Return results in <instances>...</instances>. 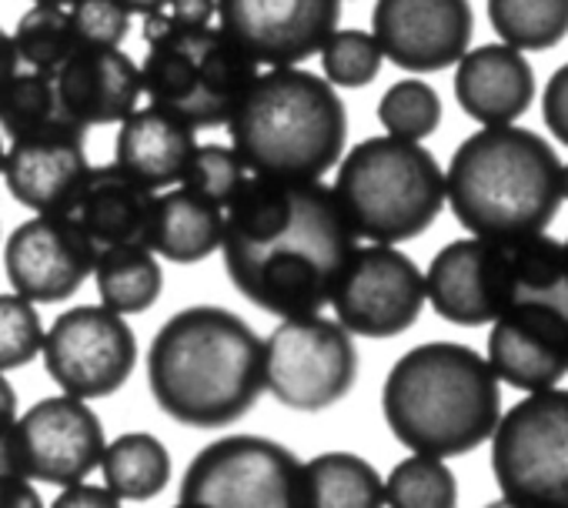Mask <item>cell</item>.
<instances>
[{
	"instance_id": "8fae6325",
	"label": "cell",
	"mask_w": 568,
	"mask_h": 508,
	"mask_svg": "<svg viewBox=\"0 0 568 508\" xmlns=\"http://www.w3.org/2000/svg\"><path fill=\"white\" fill-rule=\"evenodd\" d=\"M425 302V275L405 251L395 244H355L328 305L345 332L358 338H395L418 322Z\"/></svg>"
},
{
	"instance_id": "603a6c76",
	"label": "cell",
	"mask_w": 568,
	"mask_h": 508,
	"mask_svg": "<svg viewBox=\"0 0 568 508\" xmlns=\"http://www.w3.org/2000/svg\"><path fill=\"white\" fill-rule=\"evenodd\" d=\"M194 148H197L194 128L151 104L144 111H131L121 121L114 164H121L128 174L151 184L154 191L174 187L181 184Z\"/></svg>"
},
{
	"instance_id": "2e32d148",
	"label": "cell",
	"mask_w": 568,
	"mask_h": 508,
	"mask_svg": "<svg viewBox=\"0 0 568 508\" xmlns=\"http://www.w3.org/2000/svg\"><path fill=\"white\" fill-rule=\"evenodd\" d=\"M342 0H217L221 31L261 68H292L322 51Z\"/></svg>"
},
{
	"instance_id": "4316f807",
	"label": "cell",
	"mask_w": 568,
	"mask_h": 508,
	"mask_svg": "<svg viewBox=\"0 0 568 508\" xmlns=\"http://www.w3.org/2000/svg\"><path fill=\"white\" fill-rule=\"evenodd\" d=\"M98 468L121 501H151L171 481V451L151 431H124L104 445Z\"/></svg>"
},
{
	"instance_id": "30bf717a",
	"label": "cell",
	"mask_w": 568,
	"mask_h": 508,
	"mask_svg": "<svg viewBox=\"0 0 568 508\" xmlns=\"http://www.w3.org/2000/svg\"><path fill=\"white\" fill-rule=\"evenodd\" d=\"M178 498L221 508H295L302 461L264 435H224L191 458Z\"/></svg>"
},
{
	"instance_id": "277c9868",
	"label": "cell",
	"mask_w": 568,
	"mask_h": 508,
	"mask_svg": "<svg viewBox=\"0 0 568 508\" xmlns=\"http://www.w3.org/2000/svg\"><path fill=\"white\" fill-rule=\"evenodd\" d=\"M227 131L251 174L322 181L345 154L348 111L328 78L298 64L267 68L247 84Z\"/></svg>"
},
{
	"instance_id": "d4e9b609",
	"label": "cell",
	"mask_w": 568,
	"mask_h": 508,
	"mask_svg": "<svg viewBox=\"0 0 568 508\" xmlns=\"http://www.w3.org/2000/svg\"><path fill=\"white\" fill-rule=\"evenodd\" d=\"M94 282L104 308L118 315H144L164 292V268L148 244H108L98 247Z\"/></svg>"
},
{
	"instance_id": "ba28073f",
	"label": "cell",
	"mask_w": 568,
	"mask_h": 508,
	"mask_svg": "<svg viewBox=\"0 0 568 508\" xmlns=\"http://www.w3.org/2000/svg\"><path fill=\"white\" fill-rule=\"evenodd\" d=\"M491 471L508 505L568 508V388L528 392L498 418Z\"/></svg>"
},
{
	"instance_id": "f546056e",
	"label": "cell",
	"mask_w": 568,
	"mask_h": 508,
	"mask_svg": "<svg viewBox=\"0 0 568 508\" xmlns=\"http://www.w3.org/2000/svg\"><path fill=\"white\" fill-rule=\"evenodd\" d=\"M11 41L21 64H28L31 71L54 74L78 51V34L68 4H31V11L21 14Z\"/></svg>"
},
{
	"instance_id": "83f0119b",
	"label": "cell",
	"mask_w": 568,
	"mask_h": 508,
	"mask_svg": "<svg viewBox=\"0 0 568 508\" xmlns=\"http://www.w3.org/2000/svg\"><path fill=\"white\" fill-rule=\"evenodd\" d=\"M58 128H84L74 121L58 94V81L48 71H18L0 94V131L11 141Z\"/></svg>"
},
{
	"instance_id": "ab89813d",
	"label": "cell",
	"mask_w": 568,
	"mask_h": 508,
	"mask_svg": "<svg viewBox=\"0 0 568 508\" xmlns=\"http://www.w3.org/2000/svg\"><path fill=\"white\" fill-rule=\"evenodd\" d=\"M44 498L28 475L4 468L0 471V508H41Z\"/></svg>"
},
{
	"instance_id": "52a82bcc",
	"label": "cell",
	"mask_w": 568,
	"mask_h": 508,
	"mask_svg": "<svg viewBox=\"0 0 568 508\" xmlns=\"http://www.w3.org/2000/svg\"><path fill=\"white\" fill-rule=\"evenodd\" d=\"M254 74V58L211 24L151 38L141 64L151 104L181 118L194 131L227 124Z\"/></svg>"
},
{
	"instance_id": "f1b7e54d",
	"label": "cell",
	"mask_w": 568,
	"mask_h": 508,
	"mask_svg": "<svg viewBox=\"0 0 568 508\" xmlns=\"http://www.w3.org/2000/svg\"><path fill=\"white\" fill-rule=\"evenodd\" d=\"M495 34L518 51H548L568 38V0H488Z\"/></svg>"
},
{
	"instance_id": "8992f818",
	"label": "cell",
	"mask_w": 568,
	"mask_h": 508,
	"mask_svg": "<svg viewBox=\"0 0 568 508\" xmlns=\"http://www.w3.org/2000/svg\"><path fill=\"white\" fill-rule=\"evenodd\" d=\"M355 237L402 244L425 234L445 204V171L422 141L368 138L342 161L332 187Z\"/></svg>"
},
{
	"instance_id": "d6986e66",
	"label": "cell",
	"mask_w": 568,
	"mask_h": 508,
	"mask_svg": "<svg viewBox=\"0 0 568 508\" xmlns=\"http://www.w3.org/2000/svg\"><path fill=\"white\" fill-rule=\"evenodd\" d=\"M88 128H58L14 138L4 154V181L34 214H68L88 181Z\"/></svg>"
},
{
	"instance_id": "ffe728a7",
	"label": "cell",
	"mask_w": 568,
	"mask_h": 508,
	"mask_svg": "<svg viewBox=\"0 0 568 508\" xmlns=\"http://www.w3.org/2000/svg\"><path fill=\"white\" fill-rule=\"evenodd\" d=\"M54 81L68 114L84 128L121 124L144 94L141 68L121 48H78Z\"/></svg>"
},
{
	"instance_id": "f35d334b",
	"label": "cell",
	"mask_w": 568,
	"mask_h": 508,
	"mask_svg": "<svg viewBox=\"0 0 568 508\" xmlns=\"http://www.w3.org/2000/svg\"><path fill=\"white\" fill-rule=\"evenodd\" d=\"M58 508H118L121 498L108 488V485H84V481H74V485H64L54 498Z\"/></svg>"
},
{
	"instance_id": "7bdbcfd3",
	"label": "cell",
	"mask_w": 568,
	"mask_h": 508,
	"mask_svg": "<svg viewBox=\"0 0 568 508\" xmlns=\"http://www.w3.org/2000/svg\"><path fill=\"white\" fill-rule=\"evenodd\" d=\"M121 4H124V11L134 18H148V14H154V11H161L164 4H168V0H121Z\"/></svg>"
},
{
	"instance_id": "ee69618b",
	"label": "cell",
	"mask_w": 568,
	"mask_h": 508,
	"mask_svg": "<svg viewBox=\"0 0 568 508\" xmlns=\"http://www.w3.org/2000/svg\"><path fill=\"white\" fill-rule=\"evenodd\" d=\"M561 194L568 197V167H561Z\"/></svg>"
},
{
	"instance_id": "60d3db41",
	"label": "cell",
	"mask_w": 568,
	"mask_h": 508,
	"mask_svg": "<svg viewBox=\"0 0 568 508\" xmlns=\"http://www.w3.org/2000/svg\"><path fill=\"white\" fill-rule=\"evenodd\" d=\"M14 421H18V392L8 382V375L0 372V471H4V468L18 471L11 465V451H8V435H11Z\"/></svg>"
},
{
	"instance_id": "836d02e7",
	"label": "cell",
	"mask_w": 568,
	"mask_h": 508,
	"mask_svg": "<svg viewBox=\"0 0 568 508\" xmlns=\"http://www.w3.org/2000/svg\"><path fill=\"white\" fill-rule=\"evenodd\" d=\"M44 325L34 302L14 295H0V372H14L31 365L41 355Z\"/></svg>"
},
{
	"instance_id": "cb8c5ba5",
	"label": "cell",
	"mask_w": 568,
	"mask_h": 508,
	"mask_svg": "<svg viewBox=\"0 0 568 508\" xmlns=\"http://www.w3.org/2000/svg\"><path fill=\"white\" fill-rule=\"evenodd\" d=\"M224 237V207L187 191L184 184L174 191L158 194L154 221L148 247L164 262L174 265H197L221 251Z\"/></svg>"
},
{
	"instance_id": "d6a6232c",
	"label": "cell",
	"mask_w": 568,
	"mask_h": 508,
	"mask_svg": "<svg viewBox=\"0 0 568 508\" xmlns=\"http://www.w3.org/2000/svg\"><path fill=\"white\" fill-rule=\"evenodd\" d=\"M322 68L335 88H365L382 74L385 54L368 31H332L322 44Z\"/></svg>"
},
{
	"instance_id": "7dc6e473",
	"label": "cell",
	"mask_w": 568,
	"mask_h": 508,
	"mask_svg": "<svg viewBox=\"0 0 568 508\" xmlns=\"http://www.w3.org/2000/svg\"><path fill=\"white\" fill-rule=\"evenodd\" d=\"M561 251H565V268H568V241L561 244Z\"/></svg>"
},
{
	"instance_id": "7c38bea8",
	"label": "cell",
	"mask_w": 568,
	"mask_h": 508,
	"mask_svg": "<svg viewBox=\"0 0 568 508\" xmlns=\"http://www.w3.org/2000/svg\"><path fill=\"white\" fill-rule=\"evenodd\" d=\"M51 382L74 398H108L124 388L138 365V338L124 315L104 305H78L64 312L41 345Z\"/></svg>"
},
{
	"instance_id": "9c48e42d",
	"label": "cell",
	"mask_w": 568,
	"mask_h": 508,
	"mask_svg": "<svg viewBox=\"0 0 568 508\" xmlns=\"http://www.w3.org/2000/svg\"><path fill=\"white\" fill-rule=\"evenodd\" d=\"M358 382L352 332L315 315L284 318L264 338V388L292 412H325Z\"/></svg>"
},
{
	"instance_id": "9a60e30c",
	"label": "cell",
	"mask_w": 568,
	"mask_h": 508,
	"mask_svg": "<svg viewBox=\"0 0 568 508\" xmlns=\"http://www.w3.org/2000/svg\"><path fill=\"white\" fill-rule=\"evenodd\" d=\"M94 262L98 244L71 214H38L18 224L4 244L8 282L34 305H54L78 295L94 275Z\"/></svg>"
},
{
	"instance_id": "7402d4cb",
	"label": "cell",
	"mask_w": 568,
	"mask_h": 508,
	"mask_svg": "<svg viewBox=\"0 0 568 508\" xmlns=\"http://www.w3.org/2000/svg\"><path fill=\"white\" fill-rule=\"evenodd\" d=\"M158 191L121 164L91 167L88 181L68 211L98 247L108 244H148Z\"/></svg>"
},
{
	"instance_id": "5bb4252c",
	"label": "cell",
	"mask_w": 568,
	"mask_h": 508,
	"mask_svg": "<svg viewBox=\"0 0 568 508\" xmlns=\"http://www.w3.org/2000/svg\"><path fill=\"white\" fill-rule=\"evenodd\" d=\"M425 298L438 318L458 328L491 325L515 302L508 241L471 234L445 244L428 265Z\"/></svg>"
},
{
	"instance_id": "e575fe53",
	"label": "cell",
	"mask_w": 568,
	"mask_h": 508,
	"mask_svg": "<svg viewBox=\"0 0 568 508\" xmlns=\"http://www.w3.org/2000/svg\"><path fill=\"white\" fill-rule=\"evenodd\" d=\"M247 177V167L241 164L237 151L234 148H224V144H197L191 161H187V171L181 177V184L214 204H227L234 197V191L241 187V181Z\"/></svg>"
},
{
	"instance_id": "4fadbf2b",
	"label": "cell",
	"mask_w": 568,
	"mask_h": 508,
	"mask_svg": "<svg viewBox=\"0 0 568 508\" xmlns=\"http://www.w3.org/2000/svg\"><path fill=\"white\" fill-rule=\"evenodd\" d=\"M104 445L98 412L74 395L34 402L24 415H18L8 435L11 465L31 481H48L58 488L84 481L101 465Z\"/></svg>"
},
{
	"instance_id": "4dcf8cb0",
	"label": "cell",
	"mask_w": 568,
	"mask_h": 508,
	"mask_svg": "<svg viewBox=\"0 0 568 508\" xmlns=\"http://www.w3.org/2000/svg\"><path fill=\"white\" fill-rule=\"evenodd\" d=\"M385 501L395 508H452L458 501V481L445 458L415 451L385 478Z\"/></svg>"
},
{
	"instance_id": "74e56055",
	"label": "cell",
	"mask_w": 568,
	"mask_h": 508,
	"mask_svg": "<svg viewBox=\"0 0 568 508\" xmlns=\"http://www.w3.org/2000/svg\"><path fill=\"white\" fill-rule=\"evenodd\" d=\"M541 118H545L548 131L555 134V141L568 148V64H561L551 74V81L541 94Z\"/></svg>"
},
{
	"instance_id": "5b68a950",
	"label": "cell",
	"mask_w": 568,
	"mask_h": 508,
	"mask_svg": "<svg viewBox=\"0 0 568 508\" xmlns=\"http://www.w3.org/2000/svg\"><path fill=\"white\" fill-rule=\"evenodd\" d=\"M445 201L478 237L511 241L545 231L565 194L551 144L525 128H481L458 144L445 171Z\"/></svg>"
},
{
	"instance_id": "1f68e13d",
	"label": "cell",
	"mask_w": 568,
	"mask_h": 508,
	"mask_svg": "<svg viewBox=\"0 0 568 508\" xmlns=\"http://www.w3.org/2000/svg\"><path fill=\"white\" fill-rule=\"evenodd\" d=\"M378 121L395 138L425 141L442 124V98L428 81H398L382 94Z\"/></svg>"
},
{
	"instance_id": "f6af8a7d",
	"label": "cell",
	"mask_w": 568,
	"mask_h": 508,
	"mask_svg": "<svg viewBox=\"0 0 568 508\" xmlns=\"http://www.w3.org/2000/svg\"><path fill=\"white\" fill-rule=\"evenodd\" d=\"M34 4H71V0H34Z\"/></svg>"
},
{
	"instance_id": "484cf974",
	"label": "cell",
	"mask_w": 568,
	"mask_h": 508,
	"mask_svg": "<svg viewBox=\"0 0 568 508\" xmlns=\"http://www.w3.org/2000/svg\"><path fill=\"white\" fill-rule=\"evenodd\" d=\"M302 505L375 508V505H385V478L362 455L322 451L302 465Z\"/></svg>"
},
{
	"instance_id": "bcb514c9",
	"label": "cell",
	"mask_w": 568,
	"mask_h": 508,
	"mask_svg": "<svg viewBox=\"0 0 568 508\" xmlns=\"http://www.w3.org/2000/svg\"><path fill=\"white\" fill-rule=\"evenodd\" d=\"M4 154L8 151H4V141H0V174H4Z\"/></svg>"
},
{
	"instance_id": "b9f144b4",
	"label": "cell",
	"mask_w": 568,
	"mask_h": 508,
	"mask_svg": "<svg viewBox=\"0 0 568 508\" xmlns=\"http://www.w3.org/2000/svg\"><path fill=\"white\" fill-rule=\"evenodd\" d=\"M21 71V58L14 51V41L11 34H4V28H0V94H4V88L11 84V78Z\"/></svg>"
},
{
	"instance_id": "6da1fadb",
	"label": "cell",
	"mask_w": 568,
	"mask_h": 508,
	"mask_svg": "<svg viewBox=\"0 0 568 508\" xmlns=\"http://www.w3.org/2000/svg\"><path fill=\"white\" fill-rule=\"evenodd\" d=\"M148 385L158 408L178 425L227 428L264 392V338L227 308H181L148 348Z\"/></svg>"
},
{
	"instance_id": "e0dca14e",
	"label": "cell",
	"mask_w": 568,
	"mask_h": 508,
	"mask_svg": "<svg viewBox=\"0 0 568 508\" xmlns=\"http://www.w3.org/2000/svg\"><path fill=\"white\" fill-rule=\"evenodd\" d=\"M475 14L468 0H378L372 34L382 54L408 74H435L468 51Z\"/></svg>"
},
{
	"instance_id": "8d00e7d4",
	"label": "cell",
	"mask_w": 568,
	"mask_h": 508,
	"mask_svg": "<svg viewBox=\"0 0 568 508\" xmlns=\"http://www.w3.org/2000/svg\"><path fill=\"white\" fill-rule=\"evenodd\" d=\"M217 14V0H168V4L154 14L144 18V41L164 34V31H178V28H204L211 24Z\"/></svg>"
},
{
	"instance_id": "d590c367",
	"label": "cell",
	"mask_w": 568,
	"mask_h": 508,
	"mask_svg": "<svg viewBox=\"0 0 568 508\" xmlns=\"http://www.w3.org/2000/svg\"><path fill=\"white\" fill-rule=\"evenodd\" d=\"M78 48H121L131 31V14L121 0H71Z\"/></svg>"
},
{
	"instance_id": "ac0fdd59",
	"label": "cell",
	"mask_w": 568,
	"mask_h": 508,
	"mask_svg": "<svg viewBox=\"0 0 568 508\" xmlns=\"http://www.w3.org/2000/svg\"><path fill=\"white\" fill-rule=\"evenodd\" d=\"M488 365L518 392L555 388L568 375V308L555 302H511L488 332Z\"/></svg>"
},
{
	"instance_id": "7a4b0ae2",
	"label": "cell",
	"mask_w": 568,
	"mask_h": 508,
	"mask_svg": "<svg viewBox=\"0 0 568 508\" xmlns=\"http://www.w3.org/2000/svg\"><path fill=\"white\" fill-rule=\"evenodd\" d=\"M382 412L408 451L458 458L491 438L501 418V388L475 348L428 342L392 365Z\"/></svg>"
},
{
	"instance_id": "3957f363",
	"label": "cell",
	"mask_w": 568,
	"mask_h": 508,
	"mask_svg": "<svg viewBox=\"0 0 568 508\" xmlns=\"http://www.w3.org/2000/svg\"><path fill=\"white\" fill-rule=\"evenodd\" d=\"M352 247L355 231L322 181H298L295 214L277 234L264 241L221 237L231 285L254 308L277 318L322 312Z\"/></svg>"
},
{
	"instance_id": "44dd1931",
	"label": "cell",
	"mask_w": 568,
	"mask_h": 508,
	"mask_svg": "<svg viewBox=\"0 0 568 508\" xmlns=\"http://www.w3.org/2000/svg\"><path fill=\"white\" fill-rule=\"evenodd\" d=\"M458 108L481 128L515 124L535 101V71L511 44H481L458 58Z\"/></svg>"
}]
</instances>
